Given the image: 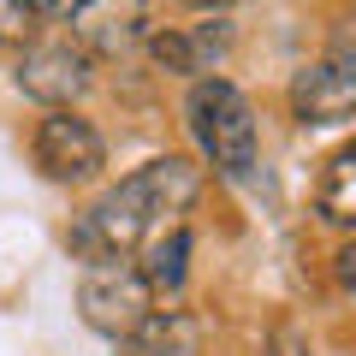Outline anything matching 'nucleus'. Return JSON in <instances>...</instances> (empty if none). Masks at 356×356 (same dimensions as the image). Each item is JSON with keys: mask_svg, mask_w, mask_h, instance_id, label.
Returning a JSON list of instances; mask_svg holds the SVG:
<instances>
[{"mask_svg": "<svg viewBox=\"0 0 356 356\" xmlns=\"http://www.w3.org/2000/svg\"><path fill=\"white\" fill-rule=\"evenodd\" d=\"M332 273H339L344 291H356V243H344V250L332 255Z\"/></svg>", "mask_w": 356, "mask_h": 356, "instance_id": "nucleus-13", "label": "nucleus"}, {"mask_svg": "<svg viewBox=\"0 0 356 356\" xmlns=\"http://www.w3.org/2000/svg\"><path fill=\"white\" fill-rule=\"evenodd\" d=\"M36 36V13H30V0H0V42L6 48H24Z\"/></svg>", "mask_w": 356, "mask_h": 356, "instance_id": "nucleus-12", "label": "nucleus"}, {"mask_svg": "<svg viewBox=\"0 0 356 356\" xmlns=\"http://www.w3.org/2000/svg\"><path fill=\"white\" fill-rule=\"evenodd\" d=\"M191 131L202 143V154L226 178H243L255 166V113L243 102V89L226 77H202L191 89Z\"/></svg>", "mask_w": 356, "mask_h": 356, "instance_id": "nucleus-3", "label": "nucleus"}, {"mask_svg": "<svg viewBox=\"0 0 356 356\" xmlns=\"http://www.w3.org/2000/svg\"><path fill=\"white\" fill-rule=\"evenodd\" d=\"M196 350H202V327L184 309L149 315L131 339H119V356H196Z\"/></svg>", "mask_w": 356, "mask_h": 356, "instance_id": "nucleus-9", "label": "nucleus"}, {"mask_svg": "<svg viewBox=\"0 0 356 356\" xmlns=\"http://www.w3.org/2000/svg\"><path fill=\"white\" fill-rule=\"evenodd\" d=\"M77 315L102 339H131L143 321L154 315V285L143 280V267L131 255H95L77 280Z\"/></svg>", "mask_w": 356, "mask_h": 356, "instance_id": "nucleus-2", "label": "nucleus"}, {"mask_svg": "<svg viewBox=\"0 0 356 356\" xmlns=\"http://www.w3.org/2000/svg\"><path fill=\"white\" fill-rule=\"evenodd\" d=\"M291 113L303 125H339L356 113V72L339 60H315L291 77Z\"/></svg>", "mask_w": 356, "mask_h": 356, "instance_id": "nucleus-7", "label": "nucleus"}, {"mask_svg": "<svg viewBox=\"0 0 356 356\" xmlns=\"http://www.w3.org/2000/svg\"><path fill=\"white\" fill-rule=\"evenodd\" d=\"M315 208H321L327 226H356V149H339L327 166H321Z\"/></svg>", "mask_w": 356, "mask_h": 356, "instance_id": "nucleus-10", "label": "nucleus"}, {"mask_svg": "<svg viewBox=\"0 0 356 356\" xmlns=\"http://www.w3.org/2000/svg\"><path fill=\"white\" fill-rule=\"evenodd\" d=\"M36 166L54 184H83V178H95L107 166V149L89 119H77L72 107H54L36 125Z\"/></svg>", "mask_w": 356, "mask_h": 356, "instance_id": "nucleus-4", "label": "nucleus"}, {"mask_svg": "<svg viewBox=\"0 0 356 356\" xmlns=\"http://www.w3.org/2000/svg\"><path fill=\"white\" fill-rule=\"evenodd\" d=\"M72 36L83 54L125 60L137 42H149V0H83L72 13Z\"/></svg>", "mask_w": 356, "mask_h": 356, "instance_id": "nucleus-6", "label": "nucleus"}, {"mask_svg": "<svg viewBox=\"0 0 356 356\" xmlns=\"http://www.w3.org/2000/svg\"><path fill=\"white\" fill-rule=\"evenodd\" d=\"M184 255H191V232H184V226H166L161 238L149 243L143 280H149L154 291H178V285H184Z\"/></svg>", "mask_w": 356, "mask_h": 356, "instance_id": "nucleus-11", "label": "nucleus"}, {"mask_svg": "<svg viewBox=\"0 0 356 356\" xmlns=\"http://www.w3.org/2000/svg\"><path fill=\"white\" fill-rule=\"evenodd\" d=\"M196 191H202V166L184 161V154H161V161L137 166L125 184H113L102 202L89 208L77 243L95 250V255H131L154 220L184 214V208L196 202Z\"/></svg>", "mask_w": 356, "mask_h": 356, "instance_id": "nucleus-1", "label": "nucleus"}, {"mask_svg": "<svg viewBox=\"0 0 356 356\" xmlns=\"http://www.w3.org/2000/svg\"><path fill=\"white\" fill-rule=\"evenodd\" d=\"M149 54L161 72H178V77H196V72H214V60L226 54V30L202 24V30H161L149 36Z\"/></svg>", "mask_w": 356, "mask_h": 356, "instance_id": "nucleus-8", "label": "nucleus"}, {"mask_svg": "<svg viewBox=\"0 0 356 356\" xmlns=\"http://www.w3.org/2000/svg\"><path fill=\"white\" fill-rule=\"evenodd\" d=\"M18 89L42 107H72L89 89V54L72 42H30L18 60Z\"/></svg>", "mask_w": 356, "mask_h": 356, "instance_id": "nucleus-5", "label": "nucleus"}, {"mask_svg": "<svg viewBox=\"0 0 356 356\" xmlns=\"http://www.w3.org/2000/svg\"><path fill=\"white\" fill-rule=\"evenodd\" d=\"M77 6H83V0H30V13H36V18H72Z\"/></svg>", "mask_w": 356, "mask_h": 356, "instance_id": "nucleus-14", "label": "nucleus"}]
</instances>
